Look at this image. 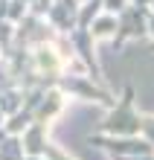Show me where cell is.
<instances>
[{"mask_svg": "<svg viewBox=\"0 0 154 160\" xmlns=\"http://www.w3.org/2000/svg\"><path fill=\"white\" fill-rule=\"evenodd\" d=\"M140 128H142V114H137V108H134V84H125L119 102L113 108H108V117L102 119L99 134L140 137Z\"/></svg>", "mask_w": 154, "mask_h": 160, "instance_id": "cell-1", "label": "cell"}, {"mask_svg": "<svg viewBox=\"0 0 154 160\" xmlns=\"http://www.w3.org/2000/svg\"><path fill=\"white\" fill-rule=\"evenodd\" d=\"M55 88H58L64 96L70 99H82V102H99L105 108H113L117 105V99H113V93L99 84L96 79H90L87 73H61L58 79H55Z\"/></svg>", "mask_w": 154, "mask_h": 160, "instance_id": "cell-2", "label": "cell"}, {"mask_svg": "<svg viewBox=\"0 0 154 160\" xmlns=\"http://www.w3.org/2000/svg\"><path fill=\"white\" fill-rule=\"evenodd\" d=\"M90 146L105 148L111 157H140V154H154V146L146 137H111V134H90Z\"/></svg>", "mask_w": 154, "mask_h": 160, "instance_id": "cell-3", "label": "cell"}, {"mask_svg": "<svg viewBox=\"0 0 154 160\" xmlns=\"http://www.w3.org/2000/svg\"><path fill=\"white\" fill-rule=\"evenodd\" d=\"M148 15H151V9L148 6H125L122 12L117 15V21H119V29L117 35H113V44L122 47L125 41H131V38H142V35H148Z\"/></svg>", "mask_w": 154, "mask_h": 160, "instance_id": "cell-4", "label": "cell"}, {"mask_svg": "<svg viewBox=\"0 0 154 160\" xmlns=\"http://www.w3.org/2000/svg\"><path fill=\"white\" fill-rule=\"evenodd\" d=\"M79 0H52V9L47 15V23L58 35H70L79 23Z\"/></svg>", "mask_w": 154, "mask_h": 160, "instance_id": "cell-5", "label": "cell"}, {"mask_svg": "<svg viewBox=\"0 0 154 160\" xmlns=\"http://www.w3.org/2000/svg\"><path fill=\"white\" fill-rule=\"evenodd\" d=\"M64 105H67V96L58 88H50L47 96H44V102H41V108L35 111V122H41V125H52V119L64 111Z\"/></svg>", "mask_w": 154, "mask_h": 160, "instance_id": "cell-6", "label": "cell"}, {"mask_svg": "<svg viewBox=\"0 0 154 160\" xmlns=\"http://www.w3.org/2000/svg\"><path fill=\"white\" fill-rule=\"evenodd\" d=\"M117 29H119V21H117V15H111V12H102L90 23V35H93V38H111L113 41Z\"/></svg>", "mask_w": 154, "mask_h": 160, "instance_id": "cell-7", "label": "cell"}, {"mask_svg": "<svg viewBox=\"0 0 154 160\" xmlns=\"http://www.w3.org/2000/svg\"><path fill=\"white\" fill-rule=\"evenodd\" d=\"M32 122H35V114H32V111H26V108H21L17 114L6 117V125L3 128L9 131V134H15V137H23V131L29 128Z\"/></svg>", "mask_w": 154, "mask_h": 160, "instance_id": "cell-8", "label": "cell"}, {"mask_svg": "<svg viewBox=\"0 0 154 160\" xmlns=\"http://www.w3.org/2000/svg\"><path fill=\"white\" fill-rule=\"evenodd\" d=\"M0 160H26V152H23V137H15L9 134L0 146Z\"/></svg>", "mask_w": 154, "mask_h": 160, "instance_id": "cell-9", "label": "cell"}, {"mask_svg": "<svg viewBox=\"0 0 154 160\" xmlns=\"http://www.w3.org/2000/svg\"><path fill=\"white\" fill-rule=\"evenodd\" d=\"M15 29H17V26L12 21H6V18L0 21V55H6L15 47Z\"/></svg>", "mask_w": 154, "mask_h": 160, "instance_id": "cell-10", "label": "cell"}, {"mask_svg": "<svg viewBox=\"0 0 154 160\" xmlns=\"http://www.w3.org/2000/svg\"><path fill=\"white\" fill-rule=\"evenodd\" d=\"M26 15H29V3H23V0H9V6H6V21H12V23L17 26Z\"/></svg>", "mask_w": 154, "mask_h": 160, "instance_id": "cell-11", "label": "cell"}, {"mask_svg": "<svg viewBox=\"0 0 154 160\" xmlns=\"http://www.w3.org/2000/svg\"><path fill=\"white\" fill-rule=\"evenodd\" d=\"M52 9V0H32L29 3V15H38V18H47Z\"/></svg>", "mask_w": 154, "mask_h": 160, "instance_id": "cell-12", "label": "cell"}, {"mask_svg": "<svg viewBox=\"0 0 154 160\" xmlns=\"http://www.w3.org/2000/svg\"><path fill=\"white\" fill-rule=\"evenodd\" d=\"M105 3V12H111V15H119L125 6H131V0H102Z\"/></svg>", "mask_w": 154, "mask_h": 160, "instance_id": "cell-13", "label": "cell"}, {"mask_svg": "<svg viewBox=\"0 0 154 160\" xmlns=\"http://www.w3.org/2000/svg\"><path fill=\"white\" fill-rule=\"evenodd\" d=\"M140 134L154 146V117H142V128H140Z\"/></svg>", "mask_w": 154, "mask_h": 160, "instance_id": "cell-14", "label": "cell"}, {"mask_svg": "<svg viewBox=\"0 0 154 160\" xmlns=\"http://www.w3.org/2000/svg\"><path fill=\"white\" fill-rule=\"evenodd\" d=\"M111 160H154V154H140V157H111Z\"/></svg>", "mask_w": 154, "mask_h": 160, "instance_id": "cell-15", "label": "cell"}, {"mask_svg": "<svg viewBox=\"0 0 154 160\" xmlns=\"http://www.w3.org/2000/svg\"><path fill=\"white\" fill-rule=\"evenodd\" d=\"M148 35H154V15H148Z\"/></svg>", "mask_w": 154, "mask_h": 160, "instance_id": "cell-16", "label": "cell"}, {"mask_svg": "<svg viewBox=\"0 0 154 160\" xmlns=\"http://www.w3.org/2000/svg\"><path fill=\"white\" fill-rule=\"evenodd\" d=\"M6 137H9V131H6V128H0V146H3V140H6Z\"/></svg>", "mask_w": 154, "mask_h": 160, "instance_id": "cell-17", "label": "cell"}, {"mask_svg": "<svg viewBox=\"0 0 154 160\" xmlns=\"http://www.w3.org/2000/svg\"><path fill=\"white\" fill-rule=\"evenodd\" d=\"M3 125H6V114L0 111V128H3Z\"/></svg>", "mask_w": 154, "mask_h": 160, "instance_id": "cell-18", "label": "cell"}, {"mask_svg": "<svg viewBox=\"0 0 154 160\" xmlns=\"http://www.w3.org/2000/svg\"><path fill=\"white\" fill-rule=\"evenodd\" d=\"M26 160H44V157H29V154H26Z\"/></svg>", "mask_w": 154, "mask_h": 160, "instance_id": "cell-19", "label": "cell"}, {"mask_svg": "<svg viewBox=\"0 0 154 160\" xmlns=\"http://www.w3.org/2000/svg\"><path fill=\"white\" fill-rule=\"evenodd\" d=\"M148 9H151V15H154V0H151V3H148Z\"/></svg>", "mask_w": 154, "mask_h": 160, "instance_id": "cell-20", "label": "cell"}, {"mask_svg": "<svg viewBox=\"0 0 154 160\" xmlns=\"http://www.w3.org/2000/svg\"><path fill=\"white\" fill-rule=\"evenodd\" d=\"M0 102H3V88H0Z\"/></svg>", "mask_w": 154, "mask_h": 160, "instance_id": "cell-21", "label": "cell"}, {"mask_svg": "<svg viewBox=\"0 0 154 160\" xmlns=\"http://www.w3.org/2000/svg\"><path fill=\"white\" fill-rule=\"evenodd\" d=\"M23 3H32V0H23Z\"/></svg>", "mask_w": 154, "mask_h": 160, "instance_id": "cell-22", "label": "cell"}, {"mask_svg": "<svg viewBox=\"0 0 154 160\" xmlns=\"http://www.w3.org/2000/svg\"><path fill=\"white\" fill-rule=\"evenodd\" d=\"M79 3H87V0H79Z\"/></svg>", "mask_w": 154, "mask_h": 160, "instance_id": "cell-23", "label": "cell"}]
</instances>
